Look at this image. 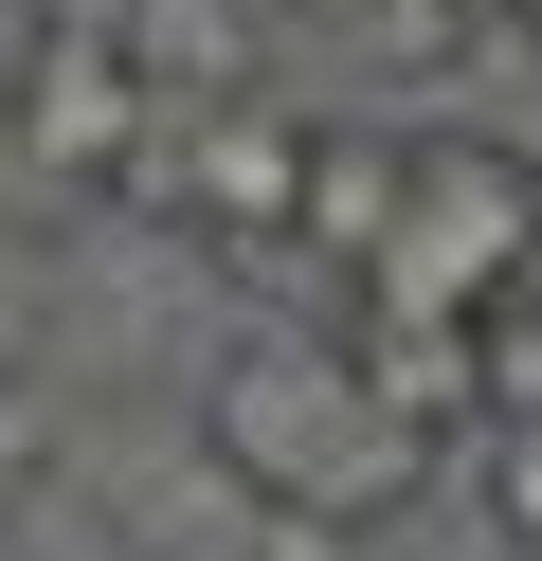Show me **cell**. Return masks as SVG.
Instances as JSON below:
<instances>
[{
	"instance_id": "cell-1",
	"label": "cell",
	"mask_w": 542,
	"mask_h": 561,
	"mask_svg": "<svg viewBox=\"0 0 542 561\" xmlns=\"http://www.w3.org/2000/svg\"><path fill=\"white\" fill-rule=\"evenodd\" d=\"M199 453H217L272 525H308V543H325V525H361V507H397V489L434 471L416 416H380L344 344H289V327L217 344V380H199Z\"/></svg>"
},
{
	"instance_id": "cell-2",
	"label": "cell",
	"mask_w": 542,
	"mask_h": 561,
	"mask_svg": "<svg viewBox=\"0 0 542 561\" xmlns=\"http://www.w3.org/2000/svg\"><path fill=\"white\" fill-rule=\"evenodd\" d=\"M506 290H542V163L506 146V127H416L397 236H380V272H361V308H452V327H488Z\"/></svg>"
},
{
	"instance_id": "cell-3",
	"label": "cell",
	"mask_w": 542,
	"mask_h": 561,
	"mask_svg": "<svg viewBox=\"0 0 542 561\" xmlns=\"http://www.w3.org/2000/svg\"><path fill=\"white\" fill-rule=\"evenodd\" d=\"M163 146V73H145L127 19H36L19 37V91H0V163L36 199H91V182H145Z\"/></svg>"
},
{
	"instance_id": "cell-4",
	"label": "cell",
	"mask_w": 542,
	"mask_h": 561,
	"mask_svg": "<svg viewBox=\"0 0 542 561\" xmlns=\"http://www.w3.org/2000/svg\"><path fill=\"white\" fill-rule=\"evenodd\" d=\"M308 146H325V127L272 110V91H181V146H145V163L181 182V218H199L217 254H253V236L308 218Z\"/></svg>"
},
{
	"instance_id": "cell-5",
	"label": "cell",
	"mask_w": 542,
	"mask_h": 561,
	"mask_svg": "<svg viewBox=\"0 0 542 561\" xmlns=\"http://www.w3.org/2000/svg\"><path fill=\"white\" fill-rule=\"evenodd\" d=\"M397 163H416V146H380V127H325V146H308V218H289V236H308L344 290L380 272V236H397Z\"/></svg>"
},
{
	"instance_id": "cell-6",
	"label": "cell",
	"mask_w": 542,
	"mask_h": 561,
	"mask_svg": "<svg viewBox=\"0 0 542 561\" xmlns=\"http://www.w3.org/2000/svg\"><path fill=\"white\" fill-rule=\"evenodd\" d=\"M470 507H488L506 561H542V416H488L470 435Z\"/></svg>"
},
{
	"instance_id": "cell-7",
	"label": "cell",
	"mask_w": 542,
	"mask_h": 561,
	"mask_svg": "<svg viewBox=\"0 0 542 561\" xmlns=\"http://www.w3.org/2000/svg\"><path fill=\"white\" fill-rule=\"evenodd\" d=\"M36 344H55V254L0 218V380H36Z\"/></svg>"
},
{
	"instance_id": "cell-8",
	"label": "cell",
	"mask_w": 542,
	"mask_h": 561,
	"mask_svg": "<svg viewBox=\"0 0 542 561\" xmlns=\"http://www.w3.org/2000/svg\"><path fill=\"white\" fill-rule=\"evenodd\" d=\"M488 416H542V308L524 290L488 308Z\"/></svg>"
},
{
	"instance_id": "cell-9",
	"label": "cell",
	"mask_w": 542,
	"mask_h": 561,
	"mask_svg": "<svg viewBox=\"0 0 542 561\" xmlns=\"http://www.w3.org/2000/svg\"><path fill=\"white\" fill-rule=\"evenodd\" d=\"M36 453H55V416H36V380H0V507L36 489Z\"/></svg>"
},
{
	"instance_id": "cell-10",
	"label": "cell",
	"mask_w": 542,
	"mask_h": 561,
	"mask_svg": "<svg viewBox=\"0 0 542 561\" xmlns=\"http://www.w3.org/2000/svg\"><path fill=\"white\" fill-rule=\"evenodd\" d=\"M325 19H361V0H325Z\"/></svg>"
}]
</instances>
